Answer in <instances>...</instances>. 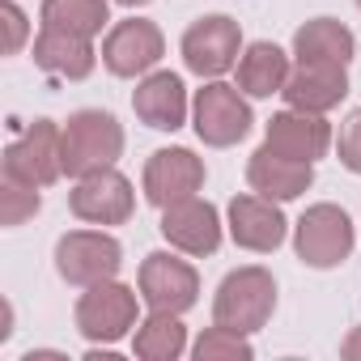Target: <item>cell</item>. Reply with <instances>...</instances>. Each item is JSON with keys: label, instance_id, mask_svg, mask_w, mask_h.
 <instances>
[{"label": "cell", "instance_id": "52a82bcc", "mask_svg": "<svg viewBox=\"0 0 361 361\" xmlns=\"http://www.w3.org/2000/svg\"><path fill=\"white\" fill-rule=\"evenodd\" d=\"M238 47H243L238 22L226 18V13H209V18L188 26V35H183V64L196 77L217 81L221 73H230L238 64Z\"/></svg>", "mask_w": 361, "mask_h": 361}, {"label": "cell", "instance_id": "7402d4cb", "mask_svg": "<svg viewBox=\"0 0 361 361\" xmlns=\"http://www.w3.org/2000/svg\"><path fill=\"white\" fill-rule=\"evenodd\" d=\"M106 22H111L106 0H43V26L47 30L94 39Z\"/></svg>", "mask_w": 361, "mask_h": 361}, {"label": "cell", "instance_id": "8992f818", "mask_svg": "<svg viewBox=\"0 0 361 361\" xmlns=\"http://www.w3.org/2000/svg\"><path fill=\"white\" fill-rule=\"evenodd\" d=\"M192 119H196V136L213 149H230L238 145L247 132H251V106L243 98L238 85H226V81H209L200 94H196V106H192Z\"/></svg>", "mask_w": 361, "mask_h": 361}, {"label": "cell", "instance_id": "603a6c76", "mask_svg": "<svg viewBox=\"0 0 361 361\" xmlns=\"http://www.w3.org/2000/svg\"><path fill=\"white\" fill-rule=\"evenodd\" d=\"M132 348H136V357H145V361H174L178 353L188 348V327L178 323V314L153 310V314L136 327Z\"/></svg>", "mask_w": 361, "mask_h": 361}, {"label": "cell", "instance_id": "5bb4252c", "mask_svg": "<svg viewBox=\"0 0 361 361\" xmlns=\"http://www.w3.org/2000/svg\"><path fill=\"white\" fill-rule=\"evenodd\" d=\"M285 213L276 209V200L268 196H234L230 200V238L243 247V251H255V255H268L285 243Z\"/></svg>", "mask_w": 361, "mask_h": 361}, {"label": "cell", "instance_id": "30bf717a", "mask_svg": "<svg viewBox=\"0 0 361 361\" xmlns=\"http://www.w3.org/2000/svg\"><path fill=\"white\" fill-rule=\"evenodd\" d=\"M5 174H18L35 188H51L64 174L60 161V128L51 119H35L26 123V132L5 149Z\"/></svg>", "mask_w": 361, "mask_h": 361}, {"label": "cell", "instance_id": "2e32d148", "mask_svg": "<svg viewBox=\"0 0 361 361\" xmlns=\"http://www.w3.org/2000/svg\"><path fill=\"white\" fill-rule=\"evenodd\" d=\"M132 111L153 132H174L188 123V90L174 73H149L132 94Z\"/></svg>", "mask_w": 361, "mask_h": 361}, {"label": "cell", "instance_id": "ac0fdd59", "mask_svg": "<svg viewBox=\"0 0 361 361\" xmlns=\"http://www.w3.org/2000/svg\"><path fill=\"white\" fill-rule=\"evenodd\" d=\"M281 94L289 106L323 115V111L340 106V98L348 94V77L340 64H298V68H289V81Z\"/></svg>", "mask_w": 361, "mask_h": 361}, {"label": "cell", "instance_id": "cb8c5ba5", "mask_svg": "<svg viewBox=\"0 0 361 361\" xmlns=\"http://www.w3.org/2000/svg\"><path fill=\"white\" fill-rule=\"evenodd\" d=\"M43 209V196L35 183H26V178L18 174H5L0 178V226H26L35 213Z\"/></svg>", "mask_w": 361, "mask_h": 361}, {"label": "cell", "instance_id": "9a60e30c", "mask_svg": "<svg viewBox=\"0 0 361 361\" xmlns=\"http://www.w3.org/2000/svg\"><path fill=\"white\" fill-rule=\"evenodd\" d=\"M264 145L272 153H281V157H293V161H310L314 166L327 153V145H331V128H327L323 115H310V111L289 106V111H281V115L268 119Z\"/></svg>", "mask_w": 361, "mask_h": 361}, {"label": "cell", "instance_id": "277c9868", "mask_svg": "<svg viewBox=\"0 0 361 361\" xmlns=\"http://www.w3.org/2000/svg\"><path fill=\"white\" fill-rule=\"evenodd\" d=\"M136 327V289L111 281L85 285L81 302H77V331L94 344H115Z\"/></svg>", "mask_w": 361, "mask_h": 361}, {"label": "cell", "instance_id": "3957f363", "mask_svg": "<svg viewBox=\"0 0 361 361\" xmlns=\"http://www.w3.org/2000/svg\"><path fill=\"white\" fill-rule=\"evenodd\" d=\"M353 221L340 204H314L293 226V251L306 268H336L353 255Z\"/></svg>", "mask_w": 361, "mask_h": 361}, {"label": "cell", "instance_id": "d4e9b609", "mask_svg": "<svg viewBox=\"0 0 361 361\" xmlns=\"http://www.w3.org/2000/svg\"><path fill=\"white\" fill-rule=\"evenodd\" d=\"M251 357H255V348L247 344V336L217 327V323L196 340V361H251Z\"/></svg>", "mask_w": 361, "mask_h": 361}, {"label": "cell", "instance_id": "e0dca14e", "mask_svg": "<svg viewBox=\"0 0 361 361\" xmlns=\"http://www.w3.org/2000/svg\"><path fill=\"white\" fill-rule=\"evenodd\" d=\"M247 183L251 192L268 196V200H298L310 183H314V166L310 161H293V157H281L272 153L268 145L251 153L247 161Z\"/></svg>", "mask_w": 361, "mask_h": 361}, {"label": "cell", "instance_id": "ffe728a7", "mask_svg": "<svg viewBox=\"0 0 361 361\" xmlns=\"http://www.w3.org/2000/svg\"><path fill=\"white\" fill-rule=\"evenodd\" d=\"M353 47H357L353 30L340 26L336 18H314V22L298 26V35H293L298 64H340V68H348Z\"/></svg>", "mask_w": 361, "mask_h": 361}, {"label": "cell", "instance_id": "9c48e42d", "mask_svg": "<svg viewBox=\"0 0 361 361\" xmlns=\"http://www.w3.org/2000/svg\"><path fill=\"white\" fill-rule=\"evenodd\" d=\"M200 188H204V161L192 149H157L145 161V200L157 209L192 200Z\"/></svg>", "mask_w": 361, "mask_h": 361}, {"label": "cell", "instance_id": "8fae6325", "mask_svg": "<svg viewBox=\"0 0 361 361\" xmlns=\"http://www.w3.org/2000/svg\"><path fill=\"white\" fill-rule=\"evenodd\" d=\"M68 209H73V217H81L90 226H119L132 217L136 196H132V183L119 170H98V174L77 178Z\"/></svg>", "mask_w": 361, "mask_h": 361}, {"label": "cell", "instance_id": "f546056e", "mask_svg": "<svg viewBox=\"0 0 361 361\" xmlns=\"http://www.w3.org/2000/svg\"><path fill=\"white\" fill-rule=\"evenodd\" d=\"M119 5H128V9H136V5H149V0H119Z\"/></svg>", "mask_w": 361, "mask_h": 361}, {"label": "cell", "instance_id": "5b68a950", "mask_svg": "<svg viewBox=\"0 0 361 361\" xmlns=\"http://www.w3.org/2000/svg\"><path fill=\"white\" fill-rule=\"evenodd\" d=\"M140 302L161 314H183L200 302V276L188 259L170 251H153L140 264Z\"/></svg>", "mask_w": 361, "mask_h": 361}, {"label": "cell", "instance_id": "4dcf8cb0", "mask_svg": "<svg viewBox=\"0 0 361 361\" xmlns=\"http://www.w3.org/2000/svg\"><path fill=\"white\" fill-rule=\"evenodd\" d=\"M357 5H361V0H357Z\"/></svg>", "mask_w": 361, "mask_h": 361}, {"label": "cell", "instance_id": "83f0119b", "mask_svg": "<svg viewBox=\"0 0 361 361\" xmlns=\"http://www.w3.org/2000/svg\"><path fill=\"white\" fill-rule=\"evenodd\" d=\"M340 357H348V361H361V327H353V331L344 336V344H340Z\"/></svg>", "mask_w": 361, "mask_h": 361}, {"label": "cell", "instance_id": "484cf974", "mask_svg": "<svg viewBox=\"0 0 361 361\" xmlns=\"http://www.w3.org/2000/svg\"><path fill=\"white\" fill-rule=\"evenodd\" d=\"M340 166L361 174V106L348 111V119L340 123Z\"/></svg>", "mask_w": 361, "mask_h": 361}, {"label": "cell", "instance_id": "d6986e66", "mask_svg": "<svg viewBox=\"0 0 361 361\" xmlns=\"http://www.w3.org/2000/svg\"><path fill=\"white\" fill-rule=\"evenodd\" d=\"M35 64L47 73V77H60V81H85L98 64L94 56V43L81 39V35H64V30H39L35 39Z\"/></svg>", "mask_w": 361, "mask_h": 361}, {"label": "cell", "instance_id": "4fadbf2b", "mask_svg": "<svg viewBox=\"0 0 361 361\" xmlns=\"http://www.w3.org/2000/svg\"><path fill=\"white\" fill-rule=\"evenodd\" d=\"M161 234L183 255H213L221 247V217L209 200L192 196V200H178V204L161 209Z\"/></svg>", "mask_w": 361, "mask_h": 361}, {"label": "cell", "instance_id": "7c38bea8", "mask_svg": "<svg viewBox=\"0 0 361 361\" xmlns=\"http://www.w3.org/2000/svg\"><path fill=\"white\" fill-rule=\"evenodd\" d=\"M161 56H166V39L145 18H128L102 39V64L115 77H145Z\"/></svg>", "mask_w": 361, "mask_h": 361}, {"label": "cell", "instance_id": "7a4b0ae2", "mask_svg": "<svg viewBox=\"0 0 361 361\" xmlns=\"http://www.w3.org/2000/svg\"><path fill=\"white\" fill-rule=\"evenodd\" d=\"M276 310V281L268 268H234L221 285H217V298H213V323L217 327H230V331H259Z\"/></svg>", "mask_w": 361, "mask_h": 361}, {"label": "cell", "instance_id": "44dd1931", "mask_svg": "<svg viewBox=\"0 0 361 361\" xmlns=\"http://www.w3.org/2000/svg\"><path fill=\"white\" fill-rule=\"evenodd\" d=\"M289 81V56L276 43H251L238 60V90L251 98H272Z\"/></svg>", "mask_w": 361, "mask_h": 361}, {"label": "cell", "instance_id": "ba28073f", "mask_svg": "<svg viewBox=\"0 0 361 361\" xmlns=\"http://www.w3.org/2000/svg\"><path fill=\"white\" fill-rule=\"evenodd\" d=\"M123 264V247L111 234H94V230H73L56 243V272L68 285H98L111 281Z\"/></svg>", "mask_w": 361, "mask_h": 361}, {"label": "cell", "instance_id": "6da1fadb", "mask_svg": "<svg viewBox=\"0 0 361 361\" xmlns=\"http://www.w3.org/2000/svg\"><path fill=\"white\" fill-rule=\"evenodd\" d=\"M119 153H123V128L106 111H77L60 128V161H64V174L73 178L111 170Z\"/></svg>", "mask_w": 361, "mask_h": 361}, {"label": "cell", "instance_id": "f1b7e54d", "mask_svg": "<svg viewBox=\"0 0 361 361\" xmlns=\"http://www.w3.org/2000/svg\"><path fill=\"white\" fill-rule=\"evenodd\" d=\"M22 361H64V353H47V348H39V353H26Z\"/></svg>", "mask_w": 361, "mask_h": 361}, {"label": "cell", "instance_id": "4316f807", "mask_svg": "<svg viewBox=\"0 0 361 361\" xmlns=\"http://www.w3.org/2000/svg\"><path fill=\"white\" fill-rule=\"evenodd\" d=\"M0 26H5V56H18L22 43H26V35H30V26H26V13L13 5V0L0 5Z\"/></svg>", "mask_w": 361, "mask_h": 361}]
</instances>
